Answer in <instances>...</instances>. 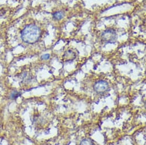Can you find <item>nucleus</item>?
I'll use <instances>...</instances> for the list:
<instances>
[{
    "instance_id": "obj_1",
    "label": "nucleus",
    "mask_w": 146,
    "mask_h": 145,
    "mask_svg": "<svg viewBox=\"0 0 146 145\" xmlns=\"http://www.w3.org/2000/svg\"><path fill=\"white\" fill-rule=\"evenodd\" d=\"M41 31L40 29L34 24L27 25L21 33L22 40L27 44L36 43L40 38Z\"/></svg>"
},
{
    "instance_id": "obj_2",
    "label": "nucleus",
    "mask_w": 146,
    "mask_h": 145,
    "mask_svg": "<svg viewBox=\"0 0 146 145\" xmlns=\"http://www.w3.org/2000/svg\"><path fill=\"white\" fill-rule=\"evenodd\" d=\"M102 39L107 43H114L117 39L116 31L112 29H108L102 34Z\"/></svg>"
},
{
    "instance_id": "obj_3",
    "label": "nucleus",
    "mask_w": 146,
    "mask_h": 145,
    "mask_svg": "<svg viewBox=\"0 0 146 145\" xmlns=\"http://www.w3.org/2000/svg\"><path fill=\"white\" fill-rule=\"evenodd\" d=\"M109 89L108 83L104 80H100L96 82L94 86V89L98 94H102L106 92Z\"/></svg>"
},
{
    "instance_id": "obj_4",
    "label": "nucleus",
    "mask_w": 146,
    "mask_h": 145,
    "mask_svg": "<svg viewBox=\"0 0 146 145\" xmlns=\"http://www.w3.org/2000/svg\"><path fill=\"white\" fill-rule=\"evenodd\" d=\"M75 58H76L75 53L71 50H69L66 51L63 55V59L65 61H70L75 59Z\"/></svg>"
},
{
    "instance_id": "obj_5",
    "label": "nucleus",
    "mask_w": 146,
    "mask_h": 145,
    "mask_svg": "<svg viewBox=\"0 0 146 145\" xmlns=\"http://www.w3.org/2000/svg\"><path fill=\"white\" fill-rule=\"evenodd\" d=\"M80 145H95L94 141L89 138H86L82 140Z\"/></svg>"
},
{
    "instance_id": "obj_6",
    "label": "nucleus",
    "mask_w": 146,
    "mask_h": 145,
    "mask_svg": "<svg viewBox=\"0 0 146 145\" xmlns=\"http://www.w3.org/2000/svg\"><path fill=\"white\" fill-rule=\"evenodd\" d=\"M64 16V13L60 11L56 12L53 14V18L55 20H60L62 18H63Z\"/></svg>"
},
{
    "instance_id": "obj_7",
    "label": "nucleus",
    "mask_w": 146,
    "mask_h": 145,
    "mask_svg": "<svg viewBox=\"0 0 146 145\" xmlns=\"http://www.w3.org/2000/svg\"><path fill=\"white\" fill-rule=\"evenodd\" d=\"M20 93H19V92H13L12 94H11V97L13 99H16L18 97L20 96Z\"/></svg>"
},
{
    "instance_id": "obj_8",
    "label": "nucleus",
    "mask_w": 146,
    "mask_h": 145,
    "mask_svg": "<svg viewBox=\"0 0 146 145\" xmlns=\"http://www.w3.org/2000/svg\"><path fill=\"white\" fill-rule=\"evenodd\" d=\"M49 58H50V54H45L41 57V58L42 60H46V59H48Z\"/></svg>"
}]
</instances>
